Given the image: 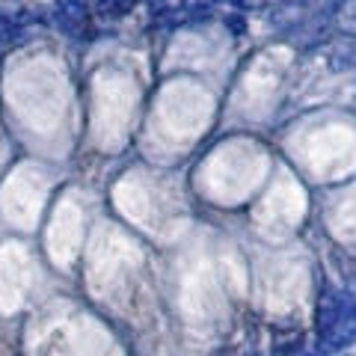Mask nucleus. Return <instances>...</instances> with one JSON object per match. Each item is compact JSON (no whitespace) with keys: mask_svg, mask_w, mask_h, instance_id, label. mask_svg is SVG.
<instances>
[{"mask_svg":"<svg viewBox=\"0 0 356 356\" xmlns=\"http://www.w3.org/2000/svg\"><path fill=\"white\" fill-rule=\"evenodd\" d=\"M339 312H341V294L332 291V288H327V291L321 294V300H318V339L321 341H324L332 332V327H336Z\"/></svg>","mask_w":356,"mask_h":356,"instance_id":"obj_3","label":"nucleus"},{"mask_svg":"<svg viewBox=\"0 0 356 356\" xmlns=\"http://www.w3.org/2000/svg\"><path fill=\"white\" fill-rule=\"evenodd\" d=\"M356 339V300L350 294H341V312H339V321L336 327H332L330 336L321 341V348L327 353L344 348V344H350Z\"/></svg>","mask_w":356,"mask_h":356,"instance_id":"obj_1","label":"nucleus"},{"mask_svg":"<svg viewBox=\"0 0 356 356\" xmlns=\"http://www.w3.org/2000/svg\"><path fill=\"white\" fill-rule=\"evenodd\" d=\"M339 24L344 33L356 36V0H344L341 3V13H339Z\"/></svg>","mask_w":356,"mask_h":356,"instance_id":"obj_5","label":"nucleus"},{"mask_svg":"<svg viewBox=\"0 0 356 356\" xmlns=\"http://www.w3.org/2000/svg\"><path fill=\"white\" fill-rule=\"evenodd\" d=\"M54 24L63 33H69L74 39H83V33H89V9L83 0H60L54 9Z\"/></svg>","mask_w":356,"mask_h":356,"instance_id":"obj_2","label":"nucleus"},{"mask_svg":"<svg viewBox=\"0 0 356 356\" xmlns=\"http://www.w3.org/2000/svg\"><path fill=\"white\" fill-rule=\"evenodd\" d=\"M137 0H98V15L104 18H122L125 13H131V6Z\"/></svg>","mask_w":356,"mask_h":356,"instance_id":"obj_4","label":"nucleus"}]
</instances>
